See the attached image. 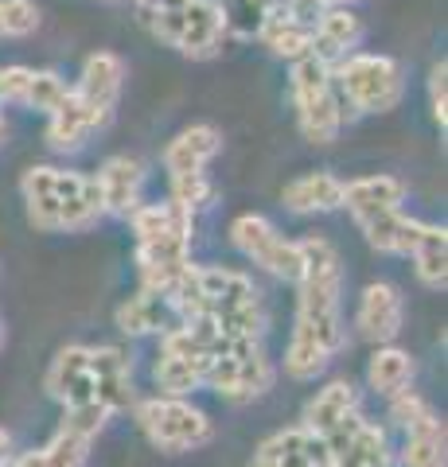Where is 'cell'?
Instances as JSON below:
<instances>
[{
  "instance_id": "cell-1",
  "label": "cell",
  "mask_w": 448,
  "mask_h": 467,
  "mask_svg": "<svg viewBox=\"0 0 448 467\" xmlns=\"http://www.w3.org/2000/svg\"><path fill=\"white\" fill-rule=\"evenodd\" d=\"M343 265L339 250L320 234L300 238V276H297V324L285 347V374L312 382L343 350Z\"/></svg>"
},
{
  "instance_id": "cell-2",
  "label": "cell",
  "mask_w": 448,
  "mask_h": 467,
  "mask_svg": "<svg viewBox=\"0 0 448 467\" xmlns=\"http://www.w3.org/2000/svg\"><path fill=\"white\" fill-rule=\"evenodd\" d=\"M129 226L137 234V273L141 288H152L168 296L183 281V273L195 265L192 261V234L195 214L180 207L176 199L164 202H141L129 214Z\"/></svg>"
},
{
  "instance_id": "cell-3",
  "label": "cell",
  "mask_w": 448,
  "mask_h": 467,
  "mask_svg": "<svg viewBox=\"0 0 448 467\" xmlns=\"http://www.w3.org/2000/svg\"><path fill=\"white\" fill-rule=\"evenodd\" d=\"M125 86V63L113 51H94L82 63L78 82L67 90L59 109L47 113V144L55 152H75L102 129Z\"/></svg>"
},
{
  "instance_id": "cell-4",
  "label": "cell",
  "mask_w": 448,
  "mask_h": 467,
  "mask_svg": "<svg viewBox=\"0 0 448 467\" xmlns=\"http://www.w3.org/2000/svg\"><path fill=\"white\" fill-rule=\"evenodd\" d=\"M20 195L27 207V223L43 234H78L102 218V195L94 175L67 168H27L20 180Z\"/></svg>"
},
{
  "instance_id": "cell-5",
  "label": "cell",
  "mask_w": 448,
  "mask_h": 467,
  "mask_svg": "<svg viewBox=\"0 0 448 467\" xmlns=\"http://www.w3.org/2000/svg\"><path fill=\"white\" fill-rule=\"evenodd\" d=\"M331 82H336L343 109L355 113H390L406 98V78L390 55L351 51L331 67Z\"/></svg>"
},
{
  "instance_id": "cell-6",
  "label": "cell",
  "mask_w": 448,
  "mask_h": 467,
  "mask_svg": "<svg viewBox=\"0 0 448 467\" xmlns=\"http://www.w3.org/2000/svg\"><path fill=\"white\" fill-rule=\"evenodd\" d=\"M288 94H293L297 106V125L305 140L312 144H331L339 137V129L347 121V109L336 94V82H331V67L320 63L316 55L297 58L293 70H288Z\"/></svg>"
},
{
  "instance_id": "cell-7",
  "label": "cell",
  "mask_w": 448,
  "mask_h": 467,
  "mask_svg": "<svg viewBox=\"0 0 448 467\" xmlns=\"http://www.w3.org/2000/svg\"><path fill=\"white\" fill-rule=\"evenodd\" d=\"M207 335H211L207 389H214L226 401L262 398V393L273 386V378H277L273 362L266 358V350H262V339H223V335L211 331V324H207Z\"/></svg>"
},
{
  "instance_id": "cell-8",
  "label": "cell",
  "mask_w": 448,
  "mask_h": 467,
  "mask_svg": "<svg viewBox=\"0 0 448 467\" xmlns=\"http://www.w3.org/2000/svg\"><path fill=\"white\" fill-rule=\"evenodd\" d=\"M141 24L152 32V39H161L183 58H214L226 39L219 0H180L176 8L141 16Z\"/></svg>"
},
{
  "instance_id": "cell-9",
  "label": "cell",
  "mask_w": 448,
  "mask_h": 467,
  "mask_svg": "<svg viewBox=\"0 0 448 467\" xmlns=\"http://www.w3.org/2000/svg\"><path fill=\"white\" fill-rule=\"evenodd\" d=\"M211 367V335L203 319H183L161 335V355H156V389L164 398H187V393L207 386Z\"/></svg>"
},
{
  "instance_id": "cell-10",
  "label": "cell",
  "mask_w": 448,
  "mask_h": 467,
  "mask_svg": "<svg viewBox=\"0 0 448 467\" xmlns=\"http://www.w3.org/2000/svg\"><path fill=\"white\" fill-rule=\"evenodd\" d=\"M133 417L156 451L164 456H183V451H195L211 444L214 425L203 409H195L187 398H164L156 393L149 401H133Z\"/></svg>"
},
{
  "instance_id": "cell-11",
  "label": "cell",
  "mask_w": 448,
  "mask_h": 467,
  "mask_svg": "<svg viewBox=\"0 0 448 467\" xmlns=\"http://www.w3.org/2000/svg\"><path fill=\"white\" fill-rule=\"evenodd\" d=\"M230 242H234V250L254 261L257 269H266L273 276H281V281H293L300 276V242L285 238V234L269 223L266 214H238L234 223H230Z\"/></svg>"
},
{
  "instance_id": "cell-12",
  "label": "cell",
  "mask_w": 448,
  "mask_h": 467,
  "mask_svg": "<svg viewBox=\"0 0 448 467\" xmlns=\"http://www.w3.org/2000/svg\"><path fill=\"white\" fill-rule=\"evenodd\" d=\"M320 444L328 467H398L386 429L367 420L359 409L351 417H343L328 436H320Z\"/></svg>"
},
{
  "instance_id": "cell-13",
  "label": "cell",
  "mask_w": 448,
  "mask_h": 467,
  "mask_svg": "<svg viewBox=\"0 0 448 467\" xmlns=\"http://www.w3.org/2000/svg\"><path fill=\"white\" fill-rule=\"evenodd\" d=\"M43 389L51 393L63 409H78V405H102L94 393V367H90V347L70 343L59 355L51 358Z\"/></svg>"
},
{
  "instance_id": "cell-14",
  "label": "cell",
  "mask_w": 448,
  "mask_h": 467,
  "mask_svg": "<svg viewBox=\"0 0 448 467\" xmlns=\"http://www.w3.org/2000/svg\"><path fill=\"white\" fill-rule=\"evenodd\" d=\"M67 78L55 70H32V67H0V106H24L39 109L43 117L59 109L67 98Z\"/></svg>"
},
{
  "instance_id": "cell-15",
  "label": "cell",
  "mask_w": 448,
  "mask_h": 467,
  "mask_svg": "<svg viewBox=\"0 0 448 467\" xmlns=\"http://www.w3.org/2000/svg\"><path fill=\"white\" fill-rule=\"evenodd\" d=\"M401 324H406V300L401 292L386 281H374L363 288L359 296V308H355V327L367 343L382 347V343H394L401 335Z\"/></svg>"
},
{
  "instance_id": "cell-16",
  "label": "cell",
  "mask_w": 448,
  "mask_h": 467,
  "mask_svg": "<svg viewBox=\"0 0 448 467\" xmlns=\"http://www.w3.org/2000/svg\"><path fill=\"white\" fill-rule=\"evenodd\" d=\"M98 195H102V211L129 218L141 207V192H144V164L133 156H109L94 175Z\"/></svg>"
},
{
  "instance_id": "cell-17",
  "label": "cell",
  "mask_w": 448,
  "mask_h": 467,
  "mask_svg": "<svg viewBox=\"0 0 448 467\" xmlns=\"http://www.w3.org/2000/svg\"><path fill=\"white\" fill-rule=\"evenodd\" d=\"M223 152V133L214 125H187L183 133H176L164 149V171L168 180L180 175H199L207 171V164Z\"/></svg>"
},
{
  "instance_id": "cell-18",
  "label": "cell",
  "mask_w": 448,
  "mask_h": 467,
  "mask_svg": "<svg viewBox=\"0 0 448 467\" xmlns=\"http://www.w3.org/2000/svg\"><path fill=\"white\" fill-rule=\"evenodd\" d=\"M245 467H328V456H324V444L308 429L293 425L257 444L254 460Z\"/></svg>"
},
{
  "instance_id": "cell-19",
  "label": "cell",
  "mask_w": 448,
  "mask_h": 467,
  "mask_svg": "<svg viewBox=\"0 0 448 467\" xmlns=\"http://www.w3.org/2000/svg\"><path fill=\"white\" fill-rule=\"evenodd\" d=\"M359 39H363V20H359L347 5L324 8L312 24V55L328 67H336L339 58L351 55L359 47Z\"/></svg>"
},
{
  "instance_id": "cell-20",
  "label": "cell",
  "mask_w": 448,
  "mask_h": 467,
  "mask_svg": "<svg viewBox=\"0 0 448 467\" xmlns=\"http://www.w3.org/2000/svg\"><path fill=\"white\" fill-rule=\"evenodd\" d=\"M94 367V393L109 413L133 409V362L121 347H90Z\"/></svg>"
},
{
  "instance_id": "cell-21",
  "label": "cell",
  "mask_w": 448,
  "mask_h": 467,
  "mask_svg": "<svg viewBox=\"0 0 448 467\" xmlns=\"http://www.w3.org/2000/svg\"><path fill=\"white\" fill-rule=\"evenodd\" d=\"M410 187L398 175H359V180L343 183V207L351 211V218H370L382 211H401Z\"/></svg>"
},
{
  "instance_id": "cell-22",
  "label": "cell",
  "mask_w": 448,
  "mask_h": 467,
  "mask_svg": "<svg viewBox=\"0 0 448 467\" xmlns=\"http://www.w3.org/2000/svg\"><path fill=\"white\" fill-rule=\"evenodd\" d=\"M281 202L293 214H328L343 207V180L331 171H305L285 183Z\"/></svg>"
},
{
  "instance_id": "cell-23",
  "label": "cell",
  "mask_w": 448,
  "mask_h": 467,
  "mask_svg": "<svg viewBox=\"0 0 448 467\" xmlns=\"http://www.w3.org/2000/svg\"><path fill=\"white\" fill-rule=\"evenodd\" d=\"M176 324H180V316L172 308V300L152 288H141L118 304V327L125 335H164Z\"/></svg>"
},
{
  "instance_id": "cell-24",
  "label": "cell",
  "mask_w": 448,
  "mask_h": 467,
  "mask_svg": "<svg viewBox=\"0 0 448 467\" xmlns=\"http://www.w3.org/2000/svg\"><path fill=\"white\" fill-rule=\"evenodd\" d=\"M355 409H359V389L347 382V378H336V382H328L324 389H316L308 398L305 413H300V429H308L316 441H320L343 417H351Z\"/></svg>"
},
{
  "instance_id": "cell-25",
  "label": "cell",
  "mask_w": 448,
  "mask_h": 467,
  "mask_svg": "<svg viewBox=\"0 0 448 467\" xmlns=\"http://www.w3.org/2000/svg\"><path fill=\"white\" fill-rule=\"evenodd\" d=\"M359 230H363V238H367L370 250L406 257L413 250L417 234H422V218H410L406 211H382V214L359 218Z\"/></svg>"
},
{
  "instance_id": "cell-26",
  "label": "cell",
  "mask_w": 448,
  "mask_h": 467,
  "mask_svg": "<svg viewBox=\"0 0 448 467\" xmlns=\"http://www.w3.org/2000/svg\"><path fill=\"white\" fill-rule=\"evenodd\" d=\"M257 39H262V47H269V55L288 58V63H297V58L312 55V27H308V24H300V20H293L281 5L266 16V24H262V32H257Z\"/></svg>"
},
{
  "instance_id": "cell-27",
  "label": "cell",
  "mask_w": 448,
  "mask_h": 467,
  "mask_svg": "<svg viewBox=\"0 0 448 467\" xmlns=\"http://www.w3.org/2000/svg\"><path fill=\"white\" fill-rule=\"evenodd\" d=\"M367 386L379 393V398H394V393L413 386V358L410 350H401L394 343L374 347V355L367 362Z\"/></svg>"
},
{
  "instance_id": "cell-28",
  "label": "cell",
  "mask_w": 448,
  "mask_h": 467,
  "mask_svg": "<svg viewBox=\"0 0 448 467\" xmlns=\"http://www.w3.org/2000/svg\"><path fill=\"white\" fill-rule=\"evenodd\" d=\"M413 257V273L425 288H444L448 285V230L422 223V234H417L413 250L406 254Z\"/></svg>"
},
{
  "instance_id": "cell-29",
  "label": "cell",
  "mask_w": 448,
  "mask_h": 467,
  "mask_svg": "<svg viewBox=\"0 0 448 467\" xmlns=\"http://www.w3.org/2000/svg\"><path fill=\"white\" fill-rule=\"evenodd\" d=\"M401 467H444V425H441V417H432V420H425V425L406 432Z\"/></svg>"
},
{
  "instance_id": "cell-30",
  "label": "cell",
  "mask_w": 448,
  "mask_h": 467,
  "mask_svg": "<svg viewBox=\"0 0 448 467\" xmlns=\"http://www.w3.org/2000/svg\"><path fill=\"white\" fill-rule=\"evenodd\" d=\"M219 8H223L226 36H234V39H257L266 16L277 8V0H219Z\"/></svg>"
},
{
  "instance_id": "cell-31",
  "label": "cell",
  "mask_w": 448,
  "mask_h": 467,
  "mask_svg": "<svg viewBox=\"0 0 448 467\" xmlns=\"http://www.w3.org/2000/svg\"><path fill=\"white\" fill-rule=\"evenodd\" d=\"M39 467H86L90 463V441L70 429H59L51 436V444H43L36 451Z\"/></svg>"
},
{
  "instance_id": "cell-32",
  "label": "cell",
  "mask_w": 448,
  "mask_h": 467,
  "mask_svg": "<svg viewBox=\"0 0 448 467\" xmlns=\"http://www.w3.org/2000/svg\"><path fill=\"white\" fill-rule=\"evenodd\" d=\"M39 27L36 0H0V39H24Z\"/></svg>"
},
{
  "instance_id": "cell-33",
  "label": "cell",
  "mask_w": 448,
  "mask_h": 467,
  "mask_svg": "<svg viewBox=\"0 0 448 467\" xmlns=\"http://www.w3.org/2000/svg\"><path fill=\"white\" fill-rule=\"evenodd\" d=\"M386 401H390V420H394L401 432H410V429H417V425H425V420L437 417V413L429 409V401H425L413 386L401 389V393H394V398H386Z\"/></svg>"
},
{
  "instance_id": "cell-34",
  "label": "cell",
  "mask_w": 448,
  "mask_h": 467,
  "mask_svg": "<svg viewBox=\"0 0 448 467\" xmlns=\"http://www.w3.org/2000/svg\"><path fill=\"white\" fill-rule=\"evenodd\" d=\"M429 109H432V121L444 129L448 125V67H444V58L429 70Z\"/></svg>"
},
{
  "instance_id": "cell-35",
  "label": "cell",
  "mask_w": 448,
  "mask_h": 467,
  "mask_svg": "<svg viewBox=\"0 0 448 467\" xmlns=\"http://www.w3.org/2000/svg\"><path fill=\"white\" fill-rule=\"evenodd\" d=\"M0 467H39V460H36V451H24V456H8V460H0Z\"/></svg>"
},
{
  "instance_id": "cell-36",
  "label": "cell",
  "mask_w": 448,
  "mask_h": 467,
  "mask_svg": "<svg viewBox=\"0 0 448 467\" xmlns=\"http://www.w3.org/2000/svg\"><path fill=\"white\" fill-rule=\"evenodd\" d=\"M12 456V436H8V429H0V460H8Z\"/></svg>"
},
{
  "instance_id": "cell-37",
  "label": "cell",
  "mask_w": 448,
  "mask_h": 467,
  "mask_svg": "<svg viewBox=\"0 0 448 467\" xmlns=\"http://www.w3.org/2000/svg\"><path fill=\"white\" fill-rule=\"evenodd\" d=\"M0 140H5V106H0Z\"/></svg>"
},
{
  "instance_id": "cell-38",
  "label": "cell",
  "mask_w": 448,
  "mask_h": 467,
  "mask_svg": "<svg viewBox=\"0 0 448 467\" xmlns=\"http://www.w3.org/2000/svg\"><path fill=\"white\" fill-rule=\"evenodd\" d=\"M5 335H8V331H5V316H0V347H5Z\"/></svg>"
}]
</instances>
